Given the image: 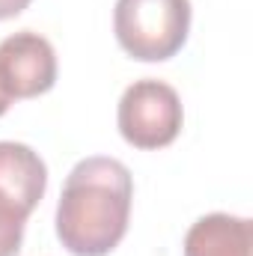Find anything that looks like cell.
I'll list each match as a JSON object with an SVG mask.
<instances>
[{
    "mask_svg": "<svg viewBox=\"0 0 253 256\" xmlns=\"http://www.w3.org/2000/svg\"><path fill=\"white\" fill-rule=\"evenodd\" d=\"M131 200L134 182L122 161H78L57 202V238L74 256H108L128 232Z\"/></svg>",
    "mask_w": 253,
    "mask_h": 256,
    "instance_id": "cell-1",
    "label": "cell"
},
{
    "mask_svg": "<svg viewBox=\"0 0 253 256\" xmlns=\"http://www.w3.org/2000/svg\"><path fill=\"white\" fill-rule=\"evenodd\" d=\"M190 30V0H116L114 33L128 57L164 63L182 51Z\"/></svg>",
    "mask_w": 253,
    "mask_h": 256,
    "instance_id": "cell-2",
    "label": "cell"
},
{
    "mask_svg": "<svg viewBox=\"0 0 253 256\" xmlns=\"http://www.w3.org/2000/svg\"><path fill=\"white\" fill-rule=\"evenodd\" d=\"M48 188V167L27 143L0 140V256H18L24 226Z\"/></svg>",
    "mask_w": 253,
    "mask_h": 256,
    "instance_id": "cell-3",
    "label": "cell"
},
{
    "mask_svg": "<svg viewBox=\"0 0 253 256\" xmlns=\"http://www.w3.org/2000/svg\"><path fill=\"white\" fill-rule=\"evenodd\" d=\"M182 98L179 92L155 78L134 80L120 98L116 122L120 134L134 149H164L182 131Z\"/></svg>",
    "mask_w": 253,
    "mask_h": 256,
    "instance_id": "cell-4",
    "label": "cell"
},
{
    "mask_svg": "<svg viewBox=\"0 0 253 256\" xmlns=\"http://www.w3.org/2000/svg\"><path fill=\"white\" fill-rule=\"evenodd\" d=\"M0 78L6 92L15 98H36L57 84V54L54 45L33 33L21 30L0 42Z\"/></svg>",
    "mask_w": 253,
    "mask_h": 256,
    "instance_id": "cell-5",
    "label": "cell"
},
{
    "mask_svg": "<svg viewBox=\"0 0 253 256\" xmlns=\"http://www.w3.org/2000/svg\"><path fill=\"white\" fill-rule=\"evenodd\" d=\"M253 230L248 218L206 214L185 236V256H250Z\"/></svg>",
    "mask_w": 253,
    "mask_h": 256,
    "instance_id": "cell-6",
    "label": "cell"
},
{
    "mask_svg": "<svg viewBox=\"0 0 253 256\" xmlns=\"http://www.w3.org/2000/svg\"><path fill=\"white\" fill-rule=\"evenodd\" d=\"M27 6H30V0H0V21L21 15Z\"/></svg>",
    "mask_w": 253,
    "mask_h": 256,
    "instance_id": "cell-7",
    "label": "cell"
},
{
    "mask_svg": "<svg viewBox=\"0 0 253 256\" xmlns=\"http://www.w3.org/2000/svg\"><path fill=\"white\" fill-rule=\"evenodd\" d=\"M9 104H12V96L6 92V86H3V78H0V116L9 110Z\"/></svg>",
    "mask_w": 253,
    "mask_h": 256,
    "instance_id": "cell-8",
    "label": "cell"
}]
</instances>
